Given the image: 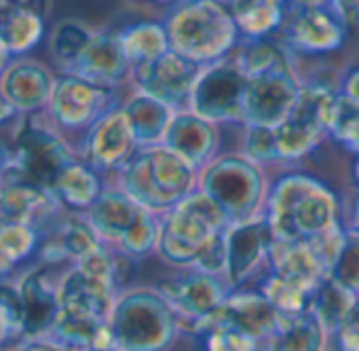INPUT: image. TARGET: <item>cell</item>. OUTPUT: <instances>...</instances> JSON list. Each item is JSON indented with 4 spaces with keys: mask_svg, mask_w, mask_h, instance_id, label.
I'll return each mask as SVG.
<instances>
[{
    "mask_svg": "<svg viewBox=\"0 0 359 351\" xmlns=\"http://www.w3.org/2000/svg\"><path fill=\"white\" fill-rule=\"evenodd\" d=\"M327 330L306 311L302 315H281L273 336L266 340L269 351H323Z\"/></svg>",
    "mask_w": 359,
    "mask_h": 351,
    "instance_id": "83f0119b",
    "label": "cell"
},
{
    "mask_svg": "<svg viewBox=\"0 0 359 351\" xmlns=\"http://www.w3.org/2000/svg\"><path fill=\"white\" fill-rule=\"evenodd\" d=\"M41 241H43V235L34 227H28V225H3L0 227V244H3L7 254L15 260V265H22L34 252H39Z\"/></svg>",
    "mask_w": 359,
    "mask_h": 351,
    "instance_id": "e575fe53",
    "label": "cell"
},
{
    "mask_svg": "<svg viewBox=\"0 0 359 351\" xmlns=\"http://www.w3.org/2000/svg\"><path fill=\"white\" fill-rule=\"evenodd\" d=\"M154 3H163V5H171V7H173V5L180 3V0H154Z\"/></svg>",
    "mask_w": 359,
    "mask_h": 351,
    "instance_id": "9f6ffc18",
    "label": "cell"
},
{
    "mask_svg": "<svg viewBox=\"0 0 359 351\" xmlns=\"http://www.w3.org/2000/svg\"><path fill=\"white\" fill-rule=\"evenodd\" d=\"M60 282L49 265L36 267L28 271L22 282V298H24V334L26 338H45L55 324L60 311Z\"/></svg>",
    "mask_w": 359,
    "mask_h": 351,
    "instance_id": "ac0fdd59",
    "label": "cell"
},
{
    "mask_svg": "<svg viewBox=\"0 0 359 351\" xmlns=\"http://www.w3.org/2000/svg\"><path fill=\"white\" fill-rule=\"evenodd\" d=\"M245 157L252 159L254 163H269L279 159V148H277V135L275 127H264V125H248L245 133Z\"/></svg>",
    "mask_w": 359,
    "mask_h": 351,
    "instance_id": "f35d334b",
    "label": "cell"
},
{
    "mask_svg": "<svg viewBox=\"0 0 359 351\" xmlns=\"http://www.w3.org/2000/svg\"><path fill=\"white\" fill-rule=\"evenodd\" d=\"M275 241L306 244L336 223L334 193L311 176H285L273 189L266 216Z\"/></svg>",
    "mask_w": 359,
    "mask_h": 351,
    "instance_id": "3957f363",
    "label": "cell"
},
{
    "mask_svg": "<svg viewBox=\"0 0 359 351\" xmlns=\"http://www.w3.org/2000/svg\"><path fill=\"white\" fill-rule=\"evenodd\" d=\"M11 338H15V334H13V330L9 328L7 319L3 317V313H0V347H3L5 343H9Z\"/></svg>",
    "mask_w": 359,
    "mask_h": 351,
    "instance_id": "f907efd6",
    "label": "cell"
},
{
    "mask_svg": "<svg viewBox=\"0 0 359 351\" xmlns=\"http://www.w3.org/2000/svg\"><path fill=\"white\" fill-rule=\"evenodd\" d=\"M212 3H218V5H222V7H226V9H229V7L233 5V0H212Z\"/></svg>",
    "mask_w": 359,
    "mask_h": 351,
    "instance_id": "11a10c76",
    "label": "cell"
},
{
    "mask_svg": "<svg viewBox=\"0 0 359 351\" xmlns=\"http://www.w3.org/2000/svg\"><path fill=\"white\" fill-rule=\"evenodd\" d=\"M163 144L199 169L210 165V159L218 148V131L214 123L201 119L199 114L177 110L165 131Z\"/></svg>",
    "mask_w": 359,
    "mask_h": 351,
    "instance_id": "7402d4cb",
    "label": "cell"
},
{
    "mask_svg": "<svg viewBox=\"0 0 359 351\" xmlns=\"http://www.w3.org/2000/svg\"><path fill=\"white\" fill-rule=\"evenodd\" d=\"M123 112L127 117L137 148H148V146L163 144L165 131L177 110L163 104L161 100H154L144 93H135L131 100L125 102Z\"/></svg>",
    "mask_w": 359,
    "mask_h": 351,
    "instance_id": "d4e9b609",
    "label": "cell"
},
{
    "mask_svg": "<svg viewBox=\"0 0 359 351\" xmlns=\"http://www.w3.org/2000/svg\"><path fill=\"white\" fill-rule=\"evenodd\" d=\"M269 260L275 275L313 292L323 282V277H327L306 244L273 241L269 250Z\"/></svg>",
    "mask_w": 359,
    "mask_h": 351,
    "instance_id": "484cf974",
    "label": "cell"
},
{
    "mask_svg": "<svg viewBox=\"0 0 359 351\" xmlns=\"http://www.w3.org/2000/svg\"><path fill=\"white\" fill-rule=\"evenodd\" d=\"M104 185L100 178V171L93 169L85 161H72L57 178L53 187V195L57 204L74 214L89 212L93 204L102 197Z\"/></svg>",
    "mask_w": 359,
    "mask_h": 351,
    "instance_id": "cb8c5ba5",
    "label": "cell"
},
{
    "mask_svg": "<svg viewBox=\"0 0 359 351\" xmlns=\"http://www.w3.org/2000/svg\"><path fill=\"white\" fill-rule=\"evenodd\" d=\"M199 74L201 66L177 55L175 51H167L163 58L131 70L137 93L161 100L173 110H189Z\"/></svg>",
    "mask_w": 359,
    "mask_h": 351,
    "instance_id": "4fadbf2b",
    "label": "cell"
},
{
    "mask_svg": "<svg viewBox=\"0 0 359 351\" xmlns=\"http://www.w3.org/2000/svg\"><path fill=\"white\" fill-rule=\"evenodd\" d=\"M229 227L231 220L220 206L201 189L193 191L161 223L156 254L173 267L193 269L212 237Z\"/></svg>",
    "mask_w": 359,
    "mask_h": 351,
    "instance_id": "8992f818",
    "label": "cell"
},
{
    "mask_svg": "<svg viewBox=\"0 0 359 351\" xmlns=\"http://www.w3.org/2000/svg\"><path fill=\"white\" fill-rule=\"evenodd\" d=\"M163 26L171 51L201 68L226 60L241 34L233 13L212 0H180Z\"/></svg>",
    "mask_w": 359,
    "mask_h": 351,
    "instance_id": "7a4b0ae2",
    "label": "cell"
},
{
    "mask_svg": "<svg viewBox=\"0 0 359 351\" xmlns=\"http://www.w3.org/2000/svg\"><path fill=\"white\" fill-rule=\"evenodd\" d=\"M55 77L30 60H15L0 77V95H3L20 114L39 112L49 106Z\"/></svg>",
    "mask_w": 359,
    "mask_h": 351,
    "instance_id": "44dd1931",
    "label": "cell"
},
{
    "mask_svg": "<svg viewBox=\"0 0 359 351\" xmlns=\"http://www.w3.org/2000/svg\"><path fill=\"white\" fill-rule=\"evenodd\" d=\"M336 95L338 93L323 83L302 85L296 106L292 108L287 119L275 127L279 159H300L330 133Z\"/></svg>",
    "mask_w": 359,
    "mask_h": 351,
    "instance_id": "ba28073f",
    "label": "cell"
},
{
    "mask_svg": "<svg viewBox=\"0 0 359 351\" xmlns=\"http://www.w3.org/2000/svg\"><path fill=\"white\" fill-rule=\"evenodd\" d=\"M237 60L245 72L243 121L264 127L281 125L302 89L285 51L266 39L250 41Z\"/></svg>",
    "mask_w": 359,
    "mask_h": 351,
    "instance_id": "6da1fadb",
    "label": "cell"
},
{
    "mask_svg": "<svg viewBox=\"0 0 359 351\" xmlns=\"http://www.w3.org/2000/svg\"><path fill=\"white\" fill-rule=\"evenodd\" d=\"M290 0H233L229 11L237 28L252 41H262L283 28Z\"/></svg>",
    "mask_w": 359,
    "mask_h": 351,
    "instance_id": "4316f807",
    "label": "cell"
},
{
    "mask_svg": "<svg viewBox=\"0 0 359 351\" xmlns=\"http://www.w3.org/2000/svg\"><path fill=\"white\" fill-rule=\"evenodd\" d=\"M353 233L359 235V197H357V201H355V231H353Z\"/></svg>",
    "mask_w": 359,
    "mask_h": 351,
    "instance_id": "f5cc1de1",
    "label": "cell"
},
{
    "mask_svg": "<svg viewBox=\"0 0 359 351\" xmlns=\"http://www.w3.org/2000/svg\"><path fill=\"white\" fill-rule=\"evenodd\" d=\"M330 135L351 152L359 154V104H355L340 91L336 95L330 121Z\"/></svg>",
    "mask_w": 359,
    "mask_h": 351,
    "instance_id": "836d02e7",
    "label": "cell"
},
{
    "mask_svg": "<svg viewBox=\"0 0 359 351\" xmlns=\"http://www.w3.org/2000/svg\"><path fill=\"white\" fill-rule=\"evenodd\" d=\"M327 5L340 18L346 30L359 28V0H327Z\"/></svg>",
    "mask_w": 359,
    "mask_h": 351,
    "instance_id": "7bdbcfd3",
    "label": "cell"
},
{
    "mask_svg": "<svg viewBox=\"0 0 359 351\" xmlns=\"http://www.w3.org/2000/svg\"><path fill=\"white\" fill-rule=\"evenodd\" d=\"M108 324L118 351H167L180 332L175 311L156 288L118 294Z\"/></svg>",
    "mask_w": 359,
    "mask_h": 351,
    "instance_id": "5b68a950",
    "label": "cell"
},
{
    "mask_svg": "<svg viewBox=\"0 0 359 351\" xmlns=\"http://www.w3.org/2000/svg\"><path fill=\"white\" fill-rule=\"evenodd\" d=\"M281 30L285 32L287 47L306 55L340 49L348 32L330 5H292Z\"/></svg>",
    "mask_w": 359,
    "mask_h": 351,
    "instance_id": "5bb4252c",
    "label": "cell"
},
{
    "mask_svg": "<svg viewBox=\"0 0 359 351\" xmlns=\"http://www.w3.org/2000/svg\"><path fill=\"white\" fill-rule=\"evenodd\" d=\"M260 292L277 309L279 315H302L311 311V305H313V290L292 284L275 273L264 282Z\"/></svg>",
    "mask_w": 359,
    "mask_h": 351,
    "instance_id": "d6a6232c",
    "label": "cell"
},
{
    "mask_svg": "<svg viewBox=\"0 0 359 351\" xmlns=\"http://www.w3.org/2000/svg\"><path fill=\"white\" fill-rule=\"evenodd\" d=\"M156 290L175 311L180 328H191L193 332H201L229 296V288L218 275L197 269H187L161 279Z\"/></svg>",
    "mask_w": 359,
    "mask_h": 351,
    "instance_id": "30bf717a",
    "label": "cell"
},
{
    "mask_svg": "<svg viewBox=\"0 0 359 351\" xmlns=\"http://www.w3.org/2000/svg\"><path fill=\"white\" fill-rule=\"evenodd\" d=\"M346 235L348 233H344L338 225H334L332 229H327V231H323V233H319L306 241V246L315 254V258L321 265L325 275H330V271L334 269V265H336V260H338V256L346 244Z\"/></svg>",
    "mask_w": 359,
    "mask_h": 351,
    "instance_id": "74e56055",
    "label": "cell"
},
{
    "mask_svg": "<svg viewBox=\"0 0 359 351\" xmlns=\"http://www.w3.org/2000/svg\"><path fill=\"white\" fill-rule=\"evenodd\" d=\"M0 313L7 319L15 336L24 334V298L20 284L0 279Z\"/></svg>",
    "mask_w": 359,
    "mask_h": 351,
    "instance_id": "ab89813d",
    "label": "cell"
},
{
    "mask_svg": "<svg viewBox=\"0 0 359 351\" xmlns=\"http://www.w3.org/2000/svg\"><path fill=\"white\" fill-rule=\"evenodd\" d=\"M11 62H13V55L9 53V49H7V45L3 43V39H0V77L5 74V70L11 66Z\"/></svg>",
    "mask_w": 359,
    "mask_h": 351,
    "instance_id": "c3c4849f",
    "label": "cell"
},
{
    "mask_svg": "<svg viewBox=\"0 0 359 351\" xmlns=\"http://www.w3.org/2000/svg\"><path fill=\"white\" fill-rule=\"evenodd\" d=\"M87 351H118V349H87Z\"/></svg>",
    "mask_w": 359,
    "mask_h": 351,
    "instance_id": "6f0895ef",
    "label": "cell"
},
{
    "mask_svg": "<svg viewBox=\"0 0 359 351\" xmlns=\"http://www.w3.org/2000/svg\"><path fill=\"white\" fill-rule=\"evenodd\" d=\"M327 277H332L334 282H338L340 286H344L346 290L359 296V235L357 233L346 235V244Z\"/></svg>",
    "mask_w": 359,
    "mask_h": 351,
    "instance_id": "8d00e7d4",
    "label": "cell"
},
{
    "mask_svg": "<svg viewBox=\"0 0 359 351\" xmlns=\"http://www.w3.org/2000/svg\"><path fill=\"white\" fill-rule=\"evenodd\" d=\"M342 95H346L348 100H353L355 104H359V68H355L344 81H342Z\"/></svg>",
    "mask_w": 359,
    "mask_h": 351,
    "instance_id": "f6af8a7d",
    "label": "cell"
},
{
    "mask_svg": "<svg viewBox=\"0 0 359 351\" xmlns=\"http://www.w3.org/2000/svg\"><path fill=\"white\" fill-rule=\"evenodd\" d=\"M49 112L53 121L68 131H81L95 125L104 114L118 108L114 104L112 89L89 83L76 74L64 72L55 79L49 100Z\"/></svg>",
    "mask_w": 359,
    "mask_h": 351,
    "instance_id": "7c38bea8",
    "label": "cell"
},
{
    "mask_svg": "<svg viewBox=\"0 0 359 351\" xmlns=\"http://www.w3.org/2000/svg\"><path fill=\"white\" fill-rule=\"evenodd\" d=\"M243 95L245 72L237 58H226L201 68L189 110L214 125L243 121Z\"/></svg>",
    "mask_w": 359,
    "mask_h": 351,
    "instance_id": "8fae6325",
    "label": "cell"
},
{
    "mask_svg": "<svg viewBox=\"0 0 359 351\" xmlns=\"http://www.w3.org/2000/svg\"><path fill=\"white\" fill-rule=\"evenodd\" d=\"M68 72L106 89L121 85L131 74V64L123 51L118 32H95Z\"/></svg>",
    "mask_w": 359,
    "mask_h": 351,
    "instance_id": "ffe728a7",
    "label": "cell"
},
{
    "mask_svg": "<svg viewBox=\"0 0 359 351\" xmlns=\"http://www.w3.org/2000/svg\"><path fill=\"white\" fill-rule=\"evenodd\" d=\"M45 34V18L26 13V11H9L0 13V39L7 45L13 58L26 55L32 51Z\"/></svg>",
    "mask_w": 359,
    "mask_h": 351,
    "instance_id": "f546056e",
    "label": "cell"
},
{
    "mask_svg": "<svg viewBox=\"0 0 359 351\" xmlns=\"http://www.w3.org/2000/svg\"><path fill=\"white\" fill-rule=\"evenodd\" d=\"M9 351H68V349L51 338H28L22 345L11 347Z\"/></svg>",
    "mask_w": 359,
    "mask_h": 351,
    "instance_id": "ee69618b",
    "label": "cell"
},
{
    "mask_svg": "<svg viewBox=\"0 0 359 351\" xmlns=\"http://www.w3.org/2000/svg\"><path fill=\"white\" fill-rule=\"evenodd\" d=\"M275 237L266 218H252L245 223L231 225L226 229V284L241 286L269 256Z\"/></svg>",
    "mask_w": 359,
    "mask_h": 351,
    "instance_id": "e0dca14e",
    "label": "cell"
},
{
    "mask_svg": "<svg viewBox=\"0 0 359 351\" xmlns=\"http://www.w3.org/2000/svg\"><path fill=\"white\" fill-rule=\"evenodd\" d=\"M137 150L140 148L123 108L110 110L95 125H91L83 142V159L97 171L123 169Z\"/></svg>",
    "mask_w": 359,
    "mask_h": 351,
    "instance_id": "9a60e30c",
    "label": "cell"
},
{
    "mask_svg": "<svg viewBox=\"0 0 359 351\" xmlns=\"http://www.w3.org/2000/svg\"><path fill=\"white\" fill-rule=\"evenodd\" d=\"M195 167L165 144L140 148L121 169V191L148 212H171L195 191Z\"/></svg>",
    "mask_w": 359,
    "mask_h": 351,
    "instance_id": "277c9868",
    "label": "cell"
},
{
    "mask_svg": "<svg viewBox=\"0 0 359 351\" xmlns=\"http://www.w3.org/2000/svg\"><path fill=\"white\" fill-rule=\"evenodd\" d=\"M118 39H121L123 51L131 64V70L146 66V64L163 58L167 51H171L163 24H152V22L133 24V26H127L125 30H121Z\"/></svg>",
    "mask_w": 359,
    "mask_h": 351,
    "instance_id": "f1b7e54d",
    "label": "cell"
},
{
    "mask_svg": "<svg viewBox=\"0 0 359 351\" xmlns=\"http://www.w3.org/2000/svg\"><path fill=\"white\" fill-rule=\"evenodd\" d=\"M9 163H11V154L0 146V185L5 183L7 178V171H9Z\"/></svg>",
    "mask_w": 359,
    "mask_h": 351,
    "instance_id": "681fc988",
    "label": "cell"
},
{
    "mask_svg": "<svg viewBox=\"0 0 359 351\" xmlns=\"http://www.w3.org/2000/svg\"><path fill=\"white\" fill-rule=\"evenodd\" d=\"M357 294L334 282L332 277H323V282L313 292V315L321 322V326L327 330V334H334L340 324L344 322L351 305L355 303Z\"/></svg>",
    "mask_w": 359,
    "mask_h": 351,
    "instance_id": "4dcf8cb0",
    "label": "cell"
},
{
    "mask_svg": "<svg viewBox=\"0 0 359 351\" xmlns=\"http://www.w3.org/2000/svg\"><path fill=\"white\" fill-rule=\"evenodd\" d=\"M146 212L121 189H106L87 212V220L104 244L118 246Z\"/></svg>",
    "mask_w": 359,
    "mask_h": 351,
    "instance_id": "603a6c76",
    "label": "cell"
},
{
    "mask_svg": "<svg viewBox=\"0 0 359 351\" xmlns=\"http://www.w3.org/2000/svg\"><path fill=\"white\" fill-rule=\"evenodd\" d=\"M292 5H327V0H290Z\"/></svg>",
    "mask_w": 359,
    "mask_h": 351,
    "instance_id": "816d5d0a",
    "label": "cell"
},
{
    "mask_svg": "<svg viewBox=\"0 0 359 351\" xmlns=\"http://www.w3.org/2000/svg\"><path fill=\"white\" fill-rule=\"evenodd\" d=\"M338 351H359V296L351 305L344 322L334 332Z\"/></svg>",
    "mask_w": 359,
    "mask_h": 351,
    "instance_id": "60d3db41",
    "label": "cell"
},
{
    "mask_svg": "<svg viewBox=\"0 0 359 351\" xmlns=\"http://www.w3.org/2000/svg\"><path fill=\"white\" fill-rule=\"evenodd\" d=\"M60 208L62 206L51 191L18 178V176H7L5 183L0 185V227L28 225L43 233Z\"/></svg>",
    "mask_w": 359,
    "mask_h": 351,
    "instance_id": "2e32d148",
    "label": "cell"
},
{
    "mask_svg": "<svg viewBox=\"0 0 359 351\" xmlns=\"http://www.w3.org/2000/svg\"><path fill=\"white\" fill-rule=\"evenodd\" d=\"M76 161L70 146L53 129L30 123L15 135L7 176H18L53 193L62 171Z\"/></svg>",
    "mask_w": 359,
    "mask_h": 351,
    "instance_id": "9c48e42d",
    "label": "cell"
},
{
    "mask_svg": "<svg viewBox=\"0 0 359 351\" xmlns=\"http://www.w3.org/2000/svg\"><path fill=\"white\" fill-rule=\"evenodd\" d=\"M15 267H18L15 260L7 254V250L3 248V244H0V279H5Z\"/></svg>",
    "mask_w": 359,
    "mask_h": 351,
    "instance_id": "bcb514c9",
    "label": "cell"
},
{
    "mask_svg": "<svg viewBox=\"0 0 359 351\" xmlns=\"http://www.w3.org/2000/svg\"><path fill=\"white\" fill-rule=\"evenodd\" d=\"M201 191L220 206L233 225H237L256 218L264 193V178L258 163L248 157L231 154L205 165Z\"/></svg>",
    "mask_w": 359,
    "mask_h": 351,
    "instance_id": "52a82bcc",
    "label": "cell"
},
{
    "mask_svg": "<svg viewBox=\"0 0 359 351\" xmlns=\"http://www.w3.org/2000/svg\"><path fill=\"white\" fill-rule=\"evenodd\" d=\"M353 176H355V183L359 185V154L355 159V167H353Z\"/></svg>",
    "mask_w": 359,
    "mask_h": 351,
    "instance_id": "db71d44e",
    "label": "cell"
},
{
    "mask_svg": "<svg viewBox=\"0 0 359 351\" xmlns=\"http://www.w3.org/2000/svg\"><path fill=\"white\" fill-rule=\"evenodd\" d=\"M279 322H281V315L266 300V296L262 292L233 290V292H229V296L222 303V307L218 309V313L201 328V332L212 324H224V326H233V328L250 334L252 338H256L260 343V340H269L273 336Z\"/></svg>",
    "mask_w": 359,
    "mask_h": 351,
    "instance_id": "d6986e66",
    "label": "cell"
},
{
    "mask_svg": "<svg viewBox=\"0 0 359 351\" xmlns=\"http://www.w3.org/2000/svg\"><path fill=\"white\" fill-rule=\"evenodd\" d=\"M20 112L3 98V95H0V127H3V125H7L9 121H13L15 117H18Z\"/></svg>",
    "mask_w": 359,
    "mask_h": 351,
    "instance_id": "7dc6e473",
    "label": "cell"
},
{
    "mask_svg": "<svg viewBox=\"0 0 359 351\" xmlns=\"http://www.w3.org/2000/svg\"><path fill=\"white\" fill-rule=\"evenodd\" d=\"M51 3L53 0H0V13L26 11V13L47 18L51 11Z\"/></svg>",
    "mask_w": 359,
    "mask_h": 351,
    "instance_id": "b9f144b4",
    "label": "cell"
},
{
    "mask_svg": "<svg viewBox=\"0 0 359 351\" xmlns=\"http://www.w3.org/2000/svg\"><path fill=\"white\" fill-rule=\"evenodd\" d=\"M201 334H205L203 351H258V340L233 326L212 324Z\"/></svg>",
    "mask_w": 359,
    "mask_h": 351,
    "instance_id": "d590c367",
    "label": "cell"
},
{
    "mask_svg": "<svg viewBox=\"0 0 359 351\" xmlns=\"http://www.w3.org/2000/svg\"><path fill=\"white\" fill-rule=\"evenodd\" d=\"M93 30L89 26H85L83 22L76 20H66L60 22L49 39V51L53 55V60L66 68V72L76 64V60L83 55V51L87 49V45L93 39Z\"/></svg>",
    "mask_w": 359,
    "mask_h": 351,
    "instance_id": "1f68e13d",
    "label": "cell"
}]
</instances>
